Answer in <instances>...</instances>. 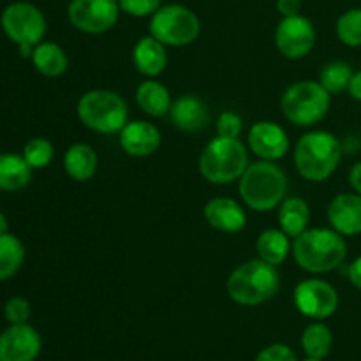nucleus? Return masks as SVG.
Listing matches in <instances>:
<instances>
[{"label": "nucleus", "instance_id": "obj_2", "mask_svg": "<svg viewBox=\"0 0 361 361\" xmlns=\"http://www.w3.org/2000/svg\"><path fill=\"white\" fill-rule=\"evenodd\" d=\"M342 159V145L328 130H310L295 147V166L300 176L314 183L330 178Z\"/></svg>", "mask_w": 361, "mask_h": 361}, {"label": "nucleus", "instance_id": "obj_28", "mask_svg": "<svg viewBox=\"0 0 361 361\" xmlns=\"http://www.w3.org/2000/svg\"><path fill=\"white\" fill-rule=\"evenodd\" d=\"M353 67L348 62L335 60V62L326 63L319 73V83L330 92L331 95L342 94L348 90L349 81L353 78Z\"/></svg>", "mask_w": 361, "mask_h": 361}, {"label": "nucleus", "instance_id": "obj_30", "mask_svg": "<svg viewBox=\"0 0 361 361\" xmlns=\"http://www.w3.org/2000/svg\"><path fill=\"white\" fill-rule=\"evenodd\" d=\"M21 155H23L25 161L28 162L32 169H42L53 161L55 148H53L51 141L46 140V137H32L30 141L25 143Z\"/></svg>", "mask_w": 361, "mask_h": 361}, {"label": "nucleus", "instance_id": "obj_27", "mask_svg": "<svg viewBox=\"0 0 361 361\" xmlns=\"http://www.w3.org/2000/svg\"><path fill=\"white\" fill-rule=\"evenodd\" d=\"M25 261V247L18 236L6 233L0 236V282L18 274Z\"/></svg>", "mask_w": 361, "mask_h": 361}, {"label": "nucleus", "instance_id": "obj_4", "mask_svg": "<svg viewBox=\"0 0 361 361\" xmlns=\"http://www.w3.org/2000/svg\"><path fill=\"white\" fill-rule=\"evenodd\" d=\"M288 178L275 162L257 161L240 178V196L254 212H270L286 200Z\"/></svg>", "mask_w": 361, "mask_h": 361}, {"label": "nucleus", "instance_id": "obj_1", "mask_svg": "<svg viewBox=\"0 0 361 361\" xmlns=\"http://www.w3.org/2000/svg\"><path fill=\"white\" fill-rule=\"evenodd\" d=\"M291 252L302 270L309 274H328L345 261L348 243L334 228H312L296 236Z\"/></svg>", "mask_w": 361, "mask_h": 361}, {"label": "nucleus", "instance_id": "obj_34", "mask_svg": "<svg viewBox=\"0 0 361 361\" xmlns=\"http://www.w3.org/2000/svg\"><path fill=\"white\" fill-rule=\"evenodd\" d=\"M256 361H298L295 351L286 344H271L264 348L259 355L256 356Z\"/></svg>", "mask_w": 361, "mask_h": 361}, {"label": "nucleus", "instance_id": "obj_15", "mask_svg": "<svg viewBox=\"0 0 361 361\" xmlns=\"http://www.w3.org/2000/svg\"><path fill=\"white\" fill-rule=\"evenodd\" d=\"M120 147L130 157H148L161 147V133L147 120L127 122L120 130Z\"/></svg>", "mask_w": 361, "mask_h": 361}, {"label": "nucleus", "instance_id": "obj_21", "mask_svg": "<svg viewBox=\"0 0 361 361\" xmlns=\"http://www.w3.org/2000/svg\"><path fill=\"white\" fill-rule=\"evenodd\" d=\"M136 102L143 113L154 118L166 116L171 109V94L168 87L155 80H147L136 88Z\"/></svg>", "mask_w": 361, "mask_h": 361}, {"label": "nucleus", "instance_id": "obj_18", "mask_svg": "<svg viewBox=\"0 0 361 361\" xmlns=\"http://www.w3.org/2000/svg\"><path fill=\"white\" fill-rule=\"evenodd\" d=\"M169 116H171L173 126L183 133H200L207 127L210 113H208V106L204 104L203 99L197 95L187 94L176 99L169 109Z\"/></svg>", "mask_w": 361, "mask_h": 361}, {"label": "nucleus", "instance_id": "obj_40", "mask_svg": "<svg viewBox=\"0 0 361 361\" xmlns=\"http://www.w3.org/2000/svg\"><path fill=\"white\" fill-rule=\"evenodd\" d=\"M303 361H324V360H317V358H307V360H303Z\"/></svg>", "mask_w": 361, "mask_h": 361}, {"label": "nucleus", "instance_id": "obj_12", "mask_svg": "<svg viewBox=\"0 0 361 361\" xmlns=\"http://www.w3.org/2000/svg\"><path fill=\"white\" fill-rule=\"evenodd\" d=\"M274 41L281 55L286 59H305L316 44V30L309 18L302 14L282 18L275 28Z\"/></svg>", "mask_w": 361, "mask_h": 361}, {"label": "nucleus", "instance_id": "obj_8", "mask_svg": "<svg viewBox=\"0 0 361 361\" xmlns=\"http://www.w3.org/2000/svg\"><path fill=\"white\" fill-rule=\"evenodd\" d=\"M4 34L20 48L23 59L32 56L35 46L46 34V18L37 6L30 2L9 4L0 16Z\"/></svg>", "mask_w": 361, "mask_h": 361}, {"label": "nucleus", "instance_id": "obj_16", "mask_svg": "<svg viewBox=\"0 0 361 361\" xmlns=\"http://www.w3.org/2000/svg\"><path fill=\"white\" fill-rule=\"evenodd\" d=\"M328 221L342 236L361 235V196L338 194L328 204Z\"/></svg>", "mask_w": 361, "mask_h": 361}, {"label": "nucleus", "instance_id": "obj_37", "mask_svg": "<svg viewBox=\"0 0 361 361\" xmlns=\"http://www.w3.org/2000/svg\"><path fill=\"white\" fill-rule=\"evenodd\" d=\"M349 185L353 187L356 194L361 196V161L356 162L351 168V171H349Z\"/></svg>", "mask_w": 361, "mask_h": 361}, {"label": "nucleus", "instance_id": "obj_22", "mask_svg": "<svg viewBox=\"0 0 361 361\" xmlns=\"http://www.w3.org/2000/svg\"><path fill=\"white\" fill-rule=\"evenodd\" d=\"M32 178V168L23 155L0 154V190L18 192L25 189Z\"/></svg>", "mask_w": 361, "mask_h": 361}, {"label": "nucleus", "instance_id": "obj_38", "mask_svg": "<svg viewBox=\"0 0 361 361\" xmlns=\"http://www.w3.org/2000/svg\"><path fill=\"white\" fill-rule=\"evenodd\" d=\"M348 92H349V95H351V97L355 99V101H360L361 102V71H358V73L353 74L351 81H349Z\"/></svg>", "mask_w": 361, "mask_h": 361}, {"label": "nucleus", "instance_id": "obj_7", "mask_svg": "<svg viewBox=\"0 0 361 361\" xmlns=\"http://www.w3.org/2000/svg\"><path fill=\"white\" fill-rule=\"evenodd\" d=\"M331 94L319 81L302 80L288 87L281 99L286 118L298 127H312L330 111Z\"/></svg>", "mask_w": 361, "mask_h": 361}, {"label": "nucleus", "instance_id": "obj_17", "mask_svg": "<svg viewBox=\"0 0 361 361\" xmlns=\"http://www.w3.org/2000/svg\"><path fill=\"white\" fill-rule=\"evenodd\" d=\"M204 221L222 233H238L247 226V214L231 197H214L203 208Z\"/></svg>", "mask_w": 361, "mask_h": 361}, {"label": "nucleus", "instance_id": "obj_10", "mask_svg": "<svg viewBox=\"0 0 361 361\" xmlns=\"http://www.w3.org/2000/svg\"><path fill=\"white\" fill-rule=\"evenodd\" d=\"M67 16L76 30L85 34H104L118 21V0H71Z\"/></svg>", "mask_w": 361, "mask_h": 361}, {"label": "nucleus", "instance_id": "obj_20", "mask_svg": "<svg viewBox=\"0 0 361 361\" xmlns=\"http://www.w3.org/2000/svg\"><path fill=\"white\" fill-rule=\"evenodd\" d=\"M99 159L94 148L87 143H76L63 155V169L76 182H88L97 173Z\"/></svg>", "mask_w": 361, "mask_h": 361}, {"label": "nucleus", "instance_id": "obj_3", "mask_svg": "<svg viewBox=\"0 0 361 361\" xmlns=\"http://www.w3.org/2000/svg\"><path fill=\"white\" fill-rule=\"evenodd\" d=\"M281 288L277 267L263 259H252L240 264L228 279L231 300L243 307H257L270 302Z\"/></svg>", "mask_w": 361, "mask_h": 361}, {"label": "nucleus", "instance_id": "obj_36", "mask_svg": "<svg viewBox=\"0 0 361 361\" xmlns=\"http://www.w3.org/2000/svg\"><path fill=\"white\" fill-rule=\"evenodd\" d=\"M349 281L356 289L361 291V256L356 257L351 264H349Z\"/></svg>", "mask_w": 361, "mask_h": 361}, {"label": "nucleus", "instance_id": "obj_11", "mask_svg": "<svg viewBox=\"0 0 361 361\" xmlns=\"http://www.w3.org/2000/svg\"><path fill=\"white\" fill-rule=\"evenodd\" d=\"M295 307L310 319L323 321L334 316L338 309V293L330 282L321 279H307L295 289Z\"/></svg>", "mask_w": 361, "mask_h": 361}, {"label": "nucleus", "instance_id": "obj_6", "mask_svg": "<svg viewBox=\"0 0 361 361\" xmlns=\"http://www.w3.org/2000/svg\"><path fill=\"white\" fill-rule=\"evenodd\" d=\"M76 113L85 127L99 134L120 133L127 126L129 109L122 95L116 92L95 88L80 97Z\"/></svg>", "mask_w": 361, "mask_h": 361}, {"label": "nucleus", "instance_id": "obj_24", "mask_svg": "<svg viewBox=\"0 0 361 361\" xmlns=\"http://www.w3.org/2000/svg\"><path fill=\"white\" fill-rule=\"evenodd\" d=\"M32 63L46 78H59L69 67L66 51L55 42H39L32 51Z\"/></svg>", "mask_w": 361, "mask_h": 361}, {"label": "nucleus", "instance_id": "obj_32", "mask_svg": "<svg viewBox=\"0 0 361 361\" xmlns=\"http://www.w3.org/2000/svg\"><path fill=\"white\" fill-rule=\"evenodd\" d=\"M120 11L134 18L152 16L161 7V0H118Z\"/></svg>", "mask_w": 361, "mask_h": 361}, {"label": "nucleus", "instance_id": "obj_9", "mask_svg": "<svg viewBox=\"0 0 361 361\" xmlns=\"http://www.w3.org/2000/svg\"><path fill=\"white\" fill-rule=\"evenodd\" d=\"M150 35L166 46L182 48L200 37L201 21L192 9L182 4L161 6L150 18Z\"/></svg>", "mask_w": 361, "mask_h": 361}, {"label": "nucleus", "instance_id": "obj_31", "mask_svg": "<svg viewBox=\"0 0 361 361\" xmlns=\"http://www.w3.org/2000/svg\"><path fill=\"white\" fill-rule=\"evenodd\" d=\"M30 303L23 296H14V298L7 300L4 305V316L9 321V324H23L30 319Z\"/></svg>", "mask_w": 361, "mask_h": 361}, {"label": "nucleus", "instance_id": "obj_35", "mask_svg": "<svg viewBox=\"0 0 361 361\" xmlns=\"http://www.w3.org/2000/svg\"><path fill=\"white\" fill-rule=\"evenodd\" d=\"M277 11L282 16H295L302 11V0H277Z\"/></svg>", "mask_w": 361, "mask_h": 361}, {"label": "nucleus", "instance_id": "obj_29", "mask_svg": "<svg viewBox=\"0 0 361 361\" xmlns=\"http://www.w3.org/2000/svg\"><path fill=\"white\" fill-rule=\"evenodd\" d=\"M337 30L338 39L342 44L349 46V48H360L361 46V7H353V9L345 11L341 14L337 20Z\"/></svg>", "mask_w": 361, "mask_h": 361}, {"label": "nucleus", "instance_id": "obj_14", "mask_svg": "<svg viewBox=\"0 0 361 361\" xmlns=\"http://www.w3.org/2000/svg\"><path fill=\"white\" fill-rule=\"evenodd\" d=\"M247 143L252 154L257 155L261 161L275 162L284 157L289 150L288 133L279 123L270 120L254 123L249 130Z\"/></svg>", "mask_w": 361, "mask_h": 361}, {"label": "nucleus", "instance_id": "obj_19", "mask_svg": "<svg viewBox=\"0 0 361 361\" xmlns=\"http://www.w3.org/2000/svg\"><path fill=\"white\" fill-rule=\"evenodd\" d=\"M134 67L140 74L147 78H155L164 73L168 67V51L166 44H162L154 35H145L134 44L133 49Z\"/></svg>", "mask_w": 361, "mask_h": 361}, {"label": "nucleus", "instance_id": "obj_33", "mask_svg": "<svg viewBox=\"0 0 361 361\" xmlns=\"http://www.w3.org/2000/svg\"><path fill=\"white\" fill-rule=\"evenodd\" d=\"M243 122L242 116L233 111H224L217 118V136L221 137H238L242 134Z\"/></svg>", "mask_w": 361, "mask_h": 361}, {"label": "nucleus", "instance_id": "obj_39", "mask_svg": "<svg viewBox=\"0 0 361 361\" xmlns=\"http://www.w3.org/2000/svg\"><path fill=\"white\" fill-rule=\"evenodd\" d=\"M6 233H9V222H7L6 215L0 212V236L6 235Z\"/></svg>", "mask_w": 361, "mask_h": 361}, {"label": "nucleus", "instance_id": "obj_23", "mask_svg": "<svg viewBox=\"0 0 361 361\" xmlns=\"http://www.w3.org/2000/svg\"><path fill=\"white\" fill-rule=\"evenodd\" d=\"M310 208L305 200L298 196L286 197L279 210V226L289 238H296L305 229H309Z\"/></svg>", "mask_w": 361, "mask_h": 361}, {"label": "nucleus", "instance_id": "obj_13", "mask_svg": "<svg viewBox=\"0 0 361 361\" xmlns=\"http://www.w3.org/2000/svg\"><path fill=\"white\" fill-rule=\"evenodd\" d=\"M41 348V335L28 323L11 324L0 334V361H35Z\"/></svg>", "mask_w": 361, "mask_h": 361}, {"label": "nucleus", "instance_id": "obj_5", "mask_svg": "<svg viewBox=\"0 0 361 361\" xmlns=\"http://www.w3.org/2000/svg\"><path fill=\"white\" fill-rule=\"evenodd\" d=\"M247 166L249 152L238 137H214L200 157L201 175L215 185H228L240 180Z\"/></svg>", "mask_w": 361, "mask_h": 361}, {"label": "nucleus", "instance_id": "obj_25", "mask_svg": "<svg viewBox=\"0 0 361 361\" xmlns=\"http://www.w3.org/2000/svg\"><path fill=\"white\" fill-rule=\"evenodd\" d=\"M293 243L289 242V236L282 229H267L257 236L256 250L259 259L279 267L286 261V257L291 252Z\"/></svg>", "mask_w": 361, "mask_h": 361}, {"label": "nucleus", "instance_id": "obj_26", "mask_svg": "<svg viewBox=\"0 0 361 361\" xmlns=\"http://www.w3.org/2000/svg\"><path fill=\"white\" fill-rule=\"evenodd\" d=\"M302 348L307 358L324 360L334 348V334L326 324L316 321L303 330Z\"/></svg>", "mask_w": 361, "mask_h": 361}]
</instances>
